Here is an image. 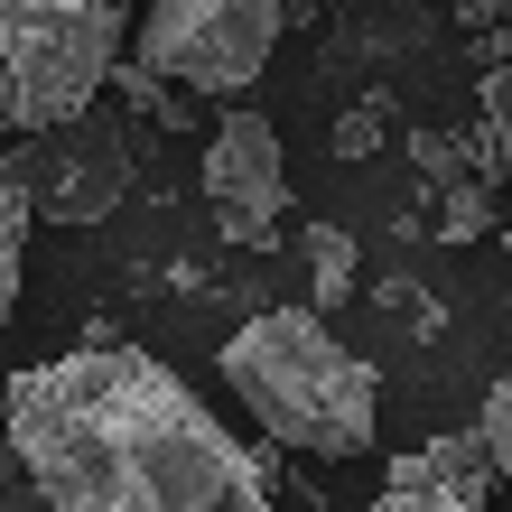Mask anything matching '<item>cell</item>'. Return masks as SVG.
<instances>
[{
	"instance_id": "1",
	"label": "cell",
	"mask_w": 512,
	"mask_h": 512,
	"mask_svg": "<svg viewBox=\"0 0 512 512\" xmlns=\"http://www.w3.org/2000/svg\"><path fill=\"white\" fill-rule=\"evenodd\" d=\"M0 447L47 512H280L243 447L140 345H84L0 382Z\"/></svg>"
},
{
	"instance_id": "2",
	"label": "cell",
	"mask_w": 512,
	"mask_h": 512,
	"mask_svg": "<svg viewBox=\"0 0 512 512\" xmlns=\"http://www.w3.org/2000/svg\"><path fill=\"white\" fill-rule=\"evenodd\" d=\"M215 373L261 419L270 447H298V457H364L373 447V419H382L373 364L345 354L326 336V317H308V308H270L243 336H224Z\"/></svg>"
},
{
	"instance_id": "3",
	"label": "cell",
	"mask_w": 512,
	"mask_h": 512,
	"mask_svg": "<svg viewBox=\"0 0 512 512\" xmlns=\"http://www.w3.org/2000/svg\"><path fill=\"white\" fill-rule=\"evenodd\" d=\"M131 0H0V131H66L122 66Z\"/></svg>"
},
{
	"instance_id": "4",
	"label": "cell",
	"mask_w": 512,
	"mask_h": 512,
	"mask_svg": "<svg viewBox=\"0 0 512 512\" xmlns=\"http://www.w3.org/2000/svg\"><path fill=\"white\" fill-rule=\"evenodd\" d=\"M289 19H308V0H149L131 66L177 84L187 103L196 94L233 103V94L261 84V66H270V47H280Z\"/></svg>"
},
{
	"instance_id": "5",
	"label": "cell",
	"mask_w": 512,
	"mask_h": 512,
	"mask_svg": "<svg viewBox=\"0 0 512 512\" xmlns=\"http://www.w3.org/2000/svg\"><path fill=\"white\" fill-rule=\"evenodd\" d=\"M0 177L28 196V215L56 224H103L131 196V122L122 112H75L66 131H47L38 149L0 159Z\"/></svg>"
},
{
	"instance_id": "6",
	"label": "cell",
	"mask_w": 512,
	"mask_h": 512,
	"mask_svg": "<svg viewBox=\"0 0 512 512\" xmlns=\"http://www.w3.org/2000/svg\"><path fill=\"white\" fill-rule=\"evenodd\" d=\"M205 196H215L233 243H252V252L280 243L270 224L289 215V159H280V131H270L252 103H233L215 122V140H205Z\"/></svg>"
},
{
	"instance_id": "7",
	"label": "cell",
	"mask_w": 512,
	"mask_h": 512,
	"mask_svg": "<svg viewBox=\"0 0 512 512\" xmlns=\"http://www.w3.org/2000/svg\"><path fill=\"white\" fill-rule=\"evenodd\" d=\"M373 512H494V485H466V475H447L429 447H410V457H391Z\"/></svg>"
},
{
	"instance_id": "8",
	"label": "cell",
	"mask_w": 512,
	"mask_h": 512,
	"mask_svg": "<svg viewBox=\"0 0 512 512\" xmlns=\"http://www.w3.org/2000/svg\"><path fill=\"white\" fill-rule=\"evenodd\" d=\"M308 289H317V308H345L354 298V233L345 224H308Z\"/></svg>"
},
{
	"instance_id": "9",
	"label": "cell",
	"mask_w": 512,
	"mask_h": 512,
	"mask_svg": "<svg viewBox=\"0 0 512 512\" xmlns=\"http://www.w3.org/2000/svg\"><path fill=\"white\" fill-rule=\"evenodd\" d=\"M103 84H112V94H122L131 112H149V122H159V131H196V103L177 94V84H159V75H140L131 56H122V66H112Z\"/></svg>"
},
{
	"instance_id": "10",
	"label": "cell",
	"mask_w": 512,
	"mask_h": 512,
	"mask_svg": "<svg viewBox=\"0 0 512 512\" xmlns=\"http://www.w3.org/2000/svg\"><path fill=\"white\" fill-rule=\"evenodd\" d=\"M28 196L0 177V336H10V317H19V261H28Z\"/></svg>"
},
{
	"instance_id": "11",
	"label": "cell",
	"mask_w": 512,
	"mask_h": 512,
	"mask_svg": "<svg viewBox=\"0 0 512 512\" xmlns=\"http://www.w3.org/2000/svg\"><path fill=\"white\" fill-rule=\"evenodd\" d=\"M410 159H419V187H429V196L475 187V168H466V140H457V131H410Z\"/></svg>"
},
{
	"instance_id": "12",
	"label": "cell",
	"mask_w": 512,
	"mask_h": 512,
	"mask_svg": "<svg viewBox=\"0 0 512 512\" xmlns=\"http://www.w3.org/2000/svg\"><path fill=\"white\" fill-rule=\"evenodd\" d=\"M494 224V187H447L438 196V243H475Z\"/></svg>"
},
{
	"instance_id": "13",
	"label": "cell",
	"mask_w": 512,
	"mask_h": 512,
	"mask_svg": "<svg viewBox=\"0 0 512 512\" xmlns=\"http://www.w3.org/2000/svg\"><path fill=\"white\" fill-rule=\"evenodd\" d=\"M466 438L485 447V466H494V475L512 466V382H494V391H485V410H475V429H466Z\"/></svg>"
},
{
	"instance_id": "14",
	"label": "cell",
	"mask_w": 512,
	"mask_h": 512,
	"mask_svg": "<svg viewBox=\"0 0 512 512\" xmlns=\"http://www.w3.org/2000/svg\"><path fill=\"white\" fill-rule=\"evenodd\" d=\"M373 140H382V112H354V122H336V149H345V159H364Z\"/></svg>"
},
{
	"instance_id": "15",
	"label": "cell",
	"mask_w": 512,
	"mask_h": 512,
	"mask_svg": "<svg viewBox=\"0 0 512 512\" xmlns=\"http://www.w3.org/2000/svg\"><path fill=\"white\" fill-rule=\"evenodd\" d=\"M457 19L475 28V38H494V19H503V0H457Z\"/></svg>"
},
{
	"instance_id": "16",
	"label": "cell",
	"mask_w": 512,
	"mask_h": 512,
	"mask_svg": "<svg viewBox=\"0 0 512 512\" xmlns=\"http://www.w3.org/2000/svg\"><path fill=\"white\" fill-rule=\"evenodd\" d=\"M382 10H419V0H382Z\"/></svg>"
}]
</instances>
